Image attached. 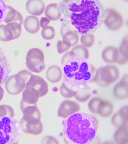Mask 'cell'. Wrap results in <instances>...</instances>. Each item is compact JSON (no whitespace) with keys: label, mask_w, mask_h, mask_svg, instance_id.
Listing matches in <instances>:
<instances>
[{"label":"cell","mask_w":128,"mask_h":144,"mask_svg":"<svg viewBox=\"0 0 128 144\" xmlns=\"http://www.w3.org/2000/svg\"><path fill=\"white\" fill-rule=\"evenodd\" d=\"M71 23L76 32L81 34H93L100 27L105 17V10L97 0L72 1L69 5Z\"/></svg>","instance_id":"cell-1"},{"label":"cell","mask_w":128,"mask_h":144,"mask_svg":"<svg viewBox=\"0 0 128 144\" xmlns=\"http://www.w3.org/2000/svg\"><path fill=\"white\" fill-rule=\"evenodd\" d=\"M98 122L94 117L81 112L75 113L65 118L63 133L66 143L90 144L96 136Z\"/></svg>","instance_id":"cell-2"},{"label":"cell","mask_w":128,"mask_h":144,"mask_svg":"<svg viewBox=\"0 0 128 144\" xmlns=\"http://www.w3.org/2000/svg\"><path fill=\"white\" fill-rule=\"evenodd\" d=\"M61 63L63 81L68 88L78 91L88 86L92 77V64L88 60L70 51L63 56Z\"/></svg>","instance_id":"cell-3"},{"label":"cell","mask_w":128,"mask_h":144,"mask_svg":"<svg viewBox=\"0 0 128 144\" xmlns=\"http://www.w3.org/2000/svg\"><path fill=\"white\" fill-rule=\"evenodd\" d=\"M23 132L20 122L15 118L0 117V144L18 143Z\"/></svg>","instance_id":"cell-4"},{"label":"cell","mask_w":128,"mask_h":144,"mask_svg":"<svg viewBox=\"0 0 128 144\" xmlns=\"http://www.w3.org/2000/svg\"><path fill=\"white\" fill-rule=\"evenodd\" d=\"M33 74L29 70H24L16 74L11 76L5 82L6 90L12 95H16L20 93L25 88L26 83Z\"/></svg>","instance_id":"cell-5"},{"label":"cell","mask_w":128,"mask_h":144,"mask_svg":"<svg viewBox=\"0 0 128 144\" xmlns=\"http://www.w3.org/2000/svg\"><path fill=\"white\" fill-rule=\"evenodd\" d=\"M26 67L31 72L39 73L46 68L44 56L43 51L38 48H33L28 52L26 58Z\"/></svg>","instance_id":"cell-6"},{"label":"cell","mask_w":128,"mask_h":144,"mask_svg":"<svg viewBox=\"0 0 128 144\" xmlns=\"http://www.w3.org/2000/svg\"><path fill=\"white\" fill-rule=\"evenodd\" d=\"M99 68L100 75L96 83L100 87H107L116 82L120 78V70L115 66L107 65Z\"/></svg>","instance_id":"cell-7"},{"label":"cell","mask_w":128,"mask_h":144,"mask_svg":"<svg viewBox=\"0 0 128 144\" xmlns=\"http://www.w3.org/2000/svg\"><path fill=\"white\" fill-rule=\"evenodd\" d=\"M20 106L23 114L22 118L27 123L31 125H36L41 122V113L37 106V104H29L22 100Z\"/></svg>","instance_id":"cell-8"},{"label":"cell","mask_w":128,"mask_h":144,"mask_svg":"<svg viewBox=\"0 0 128 144\" xmlns=\"http://www.w3.org/2000/svg\"><path fill=\"white\" fill-rule=\"evenodd\" d=\"M105 17L103 22L109 30L116 31L120 29L124 23L122 15L116 9L108 8L105 10Z\"/></svg>","instance_id":"cell-9"},{"label":"cell","mask_w":128,"mask_h":144,"mask_svg":"<svg viewBox=\"0 0 128 144\" xmlns=\"http://www.w3.org/2000/svg\"><path fill=\"white\" fill-rule=\"evenodd\" d=\"M80 110V107L78 103L72 100H65L60 104L57 114L60 118H66Z\"/></svg>","instance_id":"cell-10"},{"label":"cell","mask_w":128,"mask_h":144,"mask_svg":"<svg viewBox=\"0 0 128 144\" xmlns=\"http://www.w3.org/2000/svg\"><path fill=\"white\" fill-rule=\"evenodd\" d=\"M28 86H32L37 90L40 94V98L45 96L48 92L47 83L38 75L33 74L31 76L26 84V87Z\"/></svg>","instance_id":"cell-11"},{"label":"cell","mask_w":128,"mask_h":144,"mask_svg":"<svg viewBox=\"0 0 128 144\" xmlns=\"http://www.w3.org/2000/svg\"><path fill=\"white\" fill-rule=\"evenodd\" d=\"M11 69L6 57L0 48V85L2 86L8 78Z\"/></svg>","instance_id":"cell-12"},{"label":"cell","mask_w":128,"mask_h":144,"mask_svg":"<svg viewBox=\"0 0 128 144\" xmlns=\"http://www.w3.org/2000/svg\"><path fill=\"white\" fill-rule=\"evenodd\" d=\"M120 54L118 48L113 46H108L103 50L102 56L105 62L109 64L116 63Z\"/></svg>","instance_id":"cell-13"},{"label":"cell","mask_w":128,"mask_h":144,"mask_svg":"<svg viewBox=\"0 0 128 144\" xmlns=\"http://www.w3.org/2000/svg\"><path fill=\"white\" fill-rule=\"evenodd\" d=\"M26 7L27 11L30 14L39 16L44 12L45 4L42 0H28L26 2Z\"/></svg>","instance_id":"cell-14"},{"label":"cell","mask_w":128,"mask_h":144,"mask_svg":"<svg viewBox=\"0 0 128 144\" xmlns=\"http://www.w3.org/2000/svg\"><path fill=\"white\" fill-rule=\"evenodd\" d=\"M40 98L39 92L32 86L26 87L22 91V100L26 103L36 104Z\"/></svg>","instance_id":"cell-15"},{"label":"cell","mask_w":128,"mask_h":144,"mask_svg":"<svg viewBox=\"0 0 128 144\" xmlns=\"http://www.w3.org/2000/svg\"><path fill=\"white\" fill-rule=\"evenodd\" d=\"M114 96L117 99L124 100L128 98V80L121 79L114 86L113 90Z\"/></svg>","instance_id":"cell-16"},{"label":"cell","mask_w":128,"mask_h":144,"mask_svg":"<svg viewBox=\"0 0 128 144\" xmlns=\"http://www.w3.org/2000/svg\"><path fill=\"white\" fill-rule=\"evenodd\" d=\"M6 6L7 12L3 21L6 24L13 22H17L22 26L23 19L20 13L10 6L6 5Z\"/></svg>","instance_id":"cell-17"},{"label":"cell","mask_w":128,"mask_h":144,"mask_svg":"<svg viewBox=\"0 0 128 144\" xmlns=\"http://www.w3.org/2000/svg\"><path fill=\"white\" fill-rule=\"evenodd\" d=\"M24 24L26 31L31 34L36 33L40 28L39 19L36 16H27L24 21Z\"/></svg>","instance_id":"cell-18"},{"label":"cell","mask_w":128,"mask_h":144,"mask_svg":"<svg viewBox=\"0 0 128 144\" xmlns=\"http://www.w3.org/2000/svg\"><path fill=\"white\" fill-rule=\"evenodd\" d=\"M62 73L60 67L53 65L49 67L46 72V77L48 80L52 83H56L62 79Z\"/></svg>","instance_id":"cell-19"},{"label":"cell","mask_w":128,"mask_h":144,"mask_svg":"<svg viewBox=\"0 0 128 144\" xmlns=\"http://www.w3.org/2000/svg\"><path fill=\"white\" fill-rule=\"evenodd\" d=\"M62 40L69 42L71 46L76 45L78 42L79 37L78 34L67 28L65 29L62 27L60 30Z\"/></svg>","instance_id":"cell-20"},{"label":"cell","mask_w":128,"mask_h":144,"mask_svg":"<svg viewBox=\"0 0 128 144\" xmlns=\"http://www.w3.org/2000/svg\"><path fill=\"white\" fill-rule=\"evenodd\" d=\"M23 131L24 132L34 135L40 134L43 129L42 122L36 125H32L27 123L22 118L20 122Z\"/></svg>","instance_id":"cell-21"},{"label":"cell","mask_w":128,"mask_h":144,"mask_svg":"<svg viewBox=\"0 0 128 144\" xmlns=\"http://www.w3.org/2000/svg\"><path fill=\"white\" fill-rule=\"evenodd\" d=\"M114 139L118 144H128V126L118 128L114 134Z\"/></svg>","instance_id":"cell-22"},{"label":"cell","mask_w":128,"mask_h":144,"mask_svg":"<svg viewBox=\"0 0 128 144\" xmlns=\"http://www.w3.org/2000/svg\"><path fill=\"white\" fill-rule=\"evenodd\" d=\"M113 109V106L111 103L102 100L99 106L98 114L102 117L107 118L112 114Z\"/></svg>","instance_id":"cell-23"},{"label":"cell","mask_w":128,"mask_h":144,"mask_svg":"<svg viewBox=\"0 0 128 144\" xmlns=\"http://www.w3.org/2000/svg\"><path fill=\"white\" fill-rule=\"evenodd\" d=\"M44 14L46 17L53 21L58 20L61 16L58 10L57 4L56 3H52L47 6L45 9Z\"/></svg>","instance_id":"cell-24"},{"label":"cell","mask_w":128,"mask_h":144,"mask_svg":"<svg viewBox=\"0 0 128 144\" xmlns=\"http://www.w3.org/2000/svg\"><path fill=\"white\" fill-rule=\"evenodd\" d=\"M13 35L10 28L6 24L0 25V40L7 42L13 40Z\"/></svg>","instance_id":"cell-25"},{"label":"cell","mask_w":128,"mask_h":144,"mask_svg":"<svg viewBox=\"0 0 128 144\" xmlns=\"http://www.w3.org/2000/svg\"><path fill=\"white\" fill-rule=\"evenodd\" d=\"M92 96L91 88L88 86L84 89L77 91L74 97L79 102H84L87 101Z\"/></svg>","instance_id":"cell-26"},{"label":"cell","mask_w":128,"mask_h":144,"mask_svg":"<svg viewBox=\"0 0 128 144\" xmlns=\"http://www.w3.org/2000/svg\"><path fill=\"white\" fill-rule=\"evenodd\" d=\"M70 51L74 55L81 56L87 60L89 58L90 53L88 48L82 44L75 46Z\"/></svg>","instance_id":"cell-27"},{"label":"cell","mask_w":128,"mask_h":144,"mask_svg":"<svg viewBox=\"0 0 128 144\" xmlns=\"http://www.w3.org/2000/svg\"><path fill=\"white\" fill-rule=\"evenodd\" d=\"M111 122L112 125L117 128L128 126V122L122 118L118 112L115 113L112 116Z\"/></svg>","instance_id":"cell-28"},{"label":"cell","mask_w":128,"mask_h":144,"mask_svg":"<svg viewBox=\"0 0 128 144\" xmlns=\"http://www.w3.org/2000/svg\"><path fill=\"white\" fill-rule=\"evenodd\" d=\"M95 40V36L93 34L82 35L80 38L82 45L87 48L92 47L94 44Z\"/></svg>","instance_id":"cell-29"},{"label":"cell","mask_w":128,"mask_h":144,"mask_svg":"<svg viewBox=\"0 0 128 144\" xmlns=\"http://www.w3.org/2000/svg\"><path fill=\"white\" fill-rule=\"evenodd\" d=\"M60 92L61 95L66 98L74 97L77 91L73 90L68 88L63 81L60 88Z\"/></svg>","instance_id":"cell-30"},{"label":"cell","mask_w":128,"mask_h":144,"mask_svg":"<svg viewBox=\"0 0 128 144\" xmlns=\"http://www.w3.org/2000/svg\"><path fill=\"white\" fill-rule=\"evenodd\" d=\"M41 35L44 39L50 40L53 39L55 35V32L54 28L50 26H47L42 29Z\"/></svg>","instance_id":"cell-31"},{"label":"cell","mask_w":128,"mask_h":144,"mask_svg":"<svg viewBox=\"0 0 128 144\" xmlns=\"http://www.w3.org/2000/svg\"><path fill=\"white\" fill-rule=\"evenodd\" d=\"M14 116V109L10 106L6 104L0 105V117L8 116L13 118Z\"/></svg>","instance_id":"cell-32"},{"label":"cell","mask_w":128,"mask_h":144,"mask_svg":"<svg viewBox=\"0 0 128 144\" xmlns=\"http://www.w3.org/2000/svg\"><path fill=\"white\" fill-rule=\"evenodd\" d=\"M118 48L120 56L128 59V36L126 35L123 39Z\"/></svg>","instance_id":"cell-33"},{"label":"cell","mask_w":128,"mask_h":144,"mask_svg":"<svg viewBox=\"0 0 128 144\" xmlns=\"http://www.w3.org/2000/svg\"><path fill=\"white\" fill-rule=\"evenodd\" d=\"M11 29L13 35V40L18 38L21 35L22 31L21 26L17 22H13L7 24Z\"/></svg>","instance_id":"cell-34"},{"label":"cell","mask_w":128,"mask_h":144,"mask_svg":"<svg viewBox=\"0 0 128 144\" xmlns=\"http://www.w3.org/2000/svg\"><path fill=\"white\" fill-rule=\"evenodd\" d=\"M103 100L98 97H94L89 102L88 107L90 111L92 113L98 114V110L99 104Z\"/></svg>","instance_id":"cell-35"},{"label":"cell","mask_w":128,"mask_h":144,"mask_svg":"<svg viewBox=\"0 0 128 144\" xmlns=\"http://www.w3.org/2000/svg\"><path fill=\"white\" fill-rule=\"evenodd\" d=\"M56 47L58 52L62 54L67 51L72 46L70 44L66 41L58 40L57 43Z\"/></svg>","instance_id":"cell-36"},{"label":"cell","mask_w":128,"mask_h":144,"mask_svg":"<svg viewBox=\"0 0 128 144\" xmlns=\"http://www.w3.org/2000/svg\"><path fill=\"white\" fill-rule=\"evenodd\" d=\"M7 12L6 5L2 0H0V25L3 21Z\"/></svg>","instance_id":"cell-37"},{"label":"cell","mask_w":128,"mask_h":144,"mask_svg":"<svg viewBox=\"0 0 128 144\" xmlns=\"http://www.w3.org/2000/svg\"><path fill=\"white\" fill-rule=\"evenodd\" d=\"M91 67L92 77L90 83H96L99 78L100 73V70L99 68H96L92 64L91 65Z\"/></svg>","instance_id":"cell-38"},{"label":"cell","mask_w":128,"mask_h":144,"mask_svg":"<svg viewBox=\"0 0 128 144\" xmlns=\"http://www.w3.org/2000/svg\"><path fill=\"white\" fill-rule=\"evenodd\" d=\"M41 142L42 144H58L59 143L56 139L50 136H47L44 137Z\"/></svg>","instance_id":"cell-39"},{"label":"cell","mask_w":128,"mask_h":144,"mask_svg":"<svg viewBox=\"0 0 128 144\" xmlns=\"http://www.w3.org/2000/svg\"><path fill=\"white\" fill-rule=\"evenodd\" d=\"M120 116L124 120L128 122V106L126 105L122 107L118 112Z\"/></svg>","instance_id":"cell-40"},{"label":"cell","mask_w":128,"mask_h":144,"mask_svg":"<svg viewBox=\"0 0 128 144\" xmlns=\"http://www.w3.org/2000/svg\"><path fill=\"white\" fill-rule=\"evenodd\" d=\"M50 21L51 20L47 17H42L40 19V26L42 28H43L47 26Z\"/></svg>","instance_id":"cell-41"},{"label":"cell","mask_w":128,"mask_h":144,"mask_svg":"<svg viewBox=\"0 0 128 144\" xmlns=\"http://www.w3.org/2000/svg\"><path fill=\"white\" fill-rule=\"evenodd\" d=\"M4 94V90L2 88L0 85V102L2 100Z\"/></svg>","instance_id":"cell-42"},{"label":"cell","mask_w":128,"mask_h":144,"mask_svg":"<svg viewBox=\"0 0 128 144\" xmlns=\"http://www.w3.org/2000/svg\"><path fill=\"white\" fill-rule=\"evenodd\" d=\"M96 142H97V144L100 143V142H101L100 139L97 136H95L94 140L90 144L94 143V142H96L95 143L96 144Z\"/></svg>","instance_id":"cell-43"}]
</instances>
